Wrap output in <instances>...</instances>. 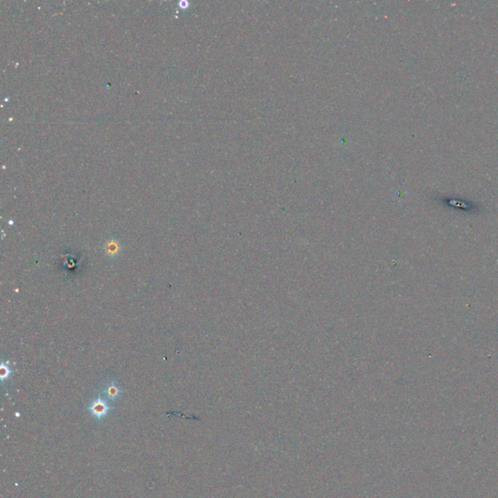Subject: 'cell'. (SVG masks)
Wrapping results in <instances>:
<instances>
[{
  "label": "cell",
  "mask_w": 498,
  "mask_h": 498,
  "mask_svg": "<svg viewBox=\"0 0 498 498\" xmlns=\"http://www.w3.org/2000/svg\"><path fill=\"white\" fill-rule=\"evenodd\" d=\"M110 410L111 407L108 405L107 401L100 396L93 401L89 407V410L92 416L98 420H103L109 414Z\"/></svg>",
  "instance_id": "6da1fadb"
},
{
  "label": "cell",
  "mask_w": 498,
  "mask_h": 498,
  "mask_svg": "<svg viewBox=\"0 0 498 498\" xmlns=\"http://www.w3.org/2000/svg\"><path fill=\"white\" fill-rule=\"evenodd\" d=\"M123 394L122 387L115 381L107 382L102 388V395L110 401H117Z\"/></svg>",
  "instance_id": "7a4b0ae2"
},
{
  "label": "cell",
  "mask_w": 498,
  "mask_h": 498,
  "mask_svg": "<svg viewBox=\"0 0 498 498\" xmlns=\"http://www.w3.org/2000/svg\"><path fill=\"white\" fill-rule=\"evenodd\" d=\"M105 250L109 256H116L120 252V244L115 241H109L105 245Z\"/></svg>",
  "instance_id": "3957f363"
},
{
  "label": "cell",
  "mask_w": 498,
  "mask_h": 498,
  "mask_svg": "<svg viewBox=\"0 0 498 498\" xmlns=\"http://www.w3.org/2000/svg\"><path fill=\"white\" fill-rule=\"evenodd\" d=\"M0 370H1V374H0L1 381H4L5 380H7L8 378H10L12 370H11L10 366L7 363L2 362L1 366H0Z\"/></svg>",
  "instance_id": "277c9868"
}]
</instances>
